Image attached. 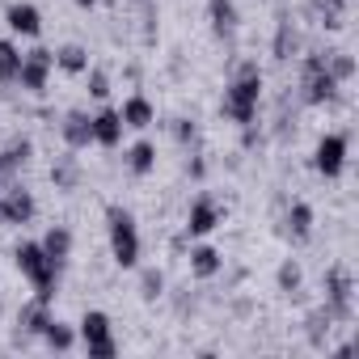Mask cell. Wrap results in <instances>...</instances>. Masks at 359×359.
Listing matches in <instances>:
<instances>
[{"label":"cell","mask_w":359,"mask_h":359,"mask_svg":"<svg viewBox=\"0 0 359 359\" xmlns=\"http://www.w3.org/2000/svg\"><path fill=\"white\" fill-rule=\"evenodd\" d=\"M51 51H30V55H22V68H18V81H22V89H43L47 85V76H51Z\"/></svg>","instance_id":"obj_6"},{"label":"cell","mask_w":359,"mask_h":359,"mask_svg":"<svg viewBox=\"0 0 359 359\" xmlns=\"http://www.w3.org/2000/svg\"><path fill=\"white\" fill-rule=\"evenodd\" d=\"M258 97H262V76L250 68V72H241V76L229 85V93H224V114L237 118V123H250V118L258 114Z\"/></svg>","instance_id":"obj_2"},{"label":"cell","mask_w":359,"mask_h":359,"mask_svg":"<svg viewBox=\"0 0 359 359\" xmlns=\"http://www.w3.org/2000/svg\"><path fill=\"white\" fill-rule=\"evenodd\" d=\"M89 123H93V144L114 148V144L123 140V114H118V110H97Z\"/></svg>","instance_id":"obj_8"},{"label":"cell","mask_w":359,"mask_h":359,"mask_svg":"<svg viewBox=\"0 0 359 359\" xmlns=\"http://www.w3.org/2000/svg\"><path fill=\"white\" fill-rule=\"evenodd\" d=\"M342 165H346V135H325V140L317 144V169H321L325 177H338Z\"/></svg>","instance_id":"obj_7"},{"label":"cell","mask_w":359,"mask_h":359,"mask_svg":"<svg viewBox=\"0 0 359 359\" xmlns=\"http://www.w3.org/2000/svg\"><path fill=\"white\" fill-rule=\"evenodd\" d=\"M191 266H195V275H203V279H208V275H216V271H220V254H216L212 245H199V250L191 254Z\"/></svg>","instance_id":"obj_17"},{"label":"cell","mask_w":359,"mask_h":359,"mask_svg":"<svg viewBox=\"0 0 359 359\" xmlns=\"http://www.w3.org/2000/svg\"><path fill=\"white\" fill-rule=\"evenodd\" d=\"M81 338H85V351L89 355H97V359H110L114 355V338H110V317L106 313H85Z\"/></svg>","instance_id":"obj_4"},{"label":"cell","mask_w":359,"mask_h":359,"mask_svg":"<svg viewBox=\"0 0 359 359\" xmlns=\"http://www.w3.org/2000/svg\"><path fill=\"white\" fill-rule=\"evenodd\" d=\"M334 72L321 60H309V102H330L334 97Z\"/></svg>","instance_id":"obj_9"},{"label":"cell","mask_w":359,"mask_h":359,"mask_svg":"<svg viewBox=\"0 0 359 359\" xmlns=\"http://www.w3.org/2000/svg\"><path fill=\"white\" fill-rule=\"evenodd\" d=\"M43 250H47V258L60 266V262L68 258V250H72V237H68V229H51V233L43 237Z\"/></svg>","instance_id":"obj_14"},{"label":"cell","mask_w":359,"mask_h":359,"mask_svg":"<svg viewBox=\"0 0 359 359\" xmlns=\"http://www.w3.org/2000/svg\"><path fill=\"white\" fill-rule=\"evenodd\" d=\"M156 292H161V275L148 271V275H144V296H156Z\"/></svg>","instance_id":"obj_25"},{"label":"cell","mask_w":359,"mask_h":359,"mask_svg":"<svg viewBox=\"0 0 359 359\" xmlns=\"http://www.w3.org/2000/svg\"><path fill=\"white\" fill-rule=\"evenodd\" d=\"M9 30L13 34H26V39H34L39 30H43V18H39V9L34 5H9Z\"/></svg>","instance_id":"obj_10"},{"label":"cell","mask_w":359,"mask_h":359,"mask_svg":"<svg viewBox=\"0 0 359 359\" xmlns=\"http://www.w3.org/2000/svg\"><path fill=\"white\" fill-rule=\"evenodd\" d=\"M43 338H47V346H55V351H68V346H72V330H68L64 321H55V317L43 325Z\"/></svg>","instance_id":"obj_19"},{"label":"cell","mask_w":359,"mask_h":359,"mask_svg":"<svg viewBox=\"0 0 359 359\" xmlns=\"http://www.w3.org/2000/svg\"><path fill=\"white\" fill-rule=\"evenodd\" d=\"M212 22H216V34H233V26H237L233 0H212Z\"/></svg>","instance_id":"obj_16"},{"label":"cell","mask_w":359,"mask_h":359,"mask_svg":"<svg viewBox=\"0 0 359 359\" xmlns=\"http://www.w3.org/2000/svg\"><path fill=\"white\" fill-rule=\"evenodd\" d=\"M18 68H22V55L13 43H0V76L5 81H18Z\"/></svg>","instance_id":"obj_20"},{"label":"cell","mask_w":359,"mask_h":359,"mask_svg":"<svg viewBox=\"0 0 359 359\" xmlns=\"http://www.w3.org/2000/svg\"><path fill=\"white\" fill-rule=\"evenodd\" d=\"M18 266H22V275L39 287V300H51L55 296V279H60V266L47 258V250L43 245H34V241H26L22 250H18Z\"/></svg>","instance_id":"obj_1"},{"label":"cell","mask_w":359,"mask_h":359,"mask_svg":"<svg viewBox=\"0 0 359 359\" xmlns=\"http://www.w3.org/2000/svg\"><path fill=\"white\" fill-rule=\"evenodd\" d=\"M216 224H220V208H216L212 199H199V203L191 208V220H187L191 237H208V233H212Z\"/></svg>","instance_id":"obj_11"},{"label":"cell","mask_w":359,"mask_h":359,"mask_svg":"<svg viewBox=\"0 0 359 359\" xmlns=\"http://www.w3.org/2000/svg\"><path fill=\"white\" fill-rule=\"evenodd\" d=\"M110 250H114L118 266L140 262V233H135V220L127 212H110Z\"/></svg>","instance_id":"obj_3"},{"label":"cell","mask_w":359,"mask_h":359,"mask_svg":"<svg viewBox=\"0 0 359 359\" xmlns=\"http://www.w3.org/2000/svg\"><path fill=\"white\" fill-rule=\"evenodd\" d=\"M127 165H131V173H148V169L156 165V148H152V144H135V148L127 152Z\"/></svg>","instance_id":"obj_18"},{"label":"cell","mask_w":359,"mask_h":359,"mask_svg":"<svg viewBox=\"0 0 359 359\" xmlns=\"http://www.w3.org/2000/svg\"><path fill=\"white\" fill-rule=\"evenodd\" d=\"M330 5H342V0H330Z\"/></svg>","instance_id":"obj_27"},{"label":"cell","mask_w":359,"mask_h":359,"mask_svg":"<svg viewBox=\"0 0 359 359\" xmlns=\"http://www.w3.org/2000/svg\"><path fill=\"white\" fill-rule=\"evenodd\" d=\"M47 321H51V317H47V300H34V304L22 313V321H18V325H22V334H43V325H47Z\"/></svg>","instance_id":"obj_15"},{"label":"cell","mask_w":359,"mask_h":359,"mask_svg":"<svg viewBox=\"0 0 359 359\" xmlns=\"http://www.w3.org/2000/svg\"><path fill=\"white\" fill-rule=\"evenodd\" d=\"M64 135H68V144H72V148H85V144H93V123H89V114H68V123H64Z\"/></svg>","instance_id":"obj_13"},{"label":"cell","mask_w":359,"mask_h":359,"mask_svg":"<svg viewBox=\"0 0 359 359\" xmlns=\"http://www.w3.org/2000/svg\"><path fill=\"white\" fill-rule=\"evenodd\" d=\"M0 182H5V173H0Z\"/></svg>","instance_id":"obj_28"},{"label":"cell","mask_w":359,"mask_h":359,"mask_svg":"<svg viewBox=\"0 0 359 359\" xmlns=\"http://www.w3.org/2000/svg\"><path fill=\"white\" fill-rule=\"evenodd\" d=\"M30 216H34V199H30V191H22V187L0 191V220H5V224H26Z\"/></svg>","instance_id":"obj_5"},{"label":"cell","mask_w":359,"mask_h":359,"mask_svg":"<svg viewBox=\"0 0 359 359\" xmlns=\"http://www.w3.org/2000/svg\"><path fill=\"white\" fill-rule=\"evenodd\" d=\"M287 224H292V233L304 241V237H309V229H313V212H309L304 203H296V208H292V216H287Z\"/></svg>","instance_id":"obj_22"},{"label":"cell","mask_w":359,"mask_h":359,"mask_svg":"<svg viewBox=\"0 0 359 359\" xmlns=\"http://www.w3.org/2000/svg\"><path fill=\"white\" fill-rule=\"evenodd\" d=\"M55 64H60L64 72H85V68H89V55H85L81 47H64V51L55 55Z\"/></svg>","instance_id":"obj_21"},{"label":"cell","mask_w":359,"mask_h":359,"mask_svg":"<svg viewBox=\"0 0 359 359\" xmlns=\"http://www.w3.org/2000/svg\"><path fill=\"white\" fill-rule=\"evenodd\" d=\"M89 93H93V97H106V93H110L106 72H89Z\"/></svg>","instance_id":"obj_23"},{"label":"cell","mask_w":359,"mask_h":359,"mask_svg":"<svg viewBox=\"0 0 359 359\" xmlns=\"http://www.w3.org/2000/svg\"><path fill=\"white\" fill-rule=\"evenodd\" d=\"M76 5H85V9H89V5H97V0H76Z\"/></svg>","instance_id":"obj_26"},{"label":"cell","mask_w":359,"mask_h":359,"mask_svg":"<svg viewBox=\"0 0 359 359\" xmlns=\"http://www.w3.org/2000/svg\"><path fill=\"white\" fill-rule=\"evenodd\" d=\"M279 283H283V287H296V283H300V271H296V266L287 262V266L279 271Z\"/></svg>","instance_id":"obj_24"},{"label":"cell","mask_w":359,"mask_h":359,"mask_svg":"<svg viewBox=\"0 0 359 359\" xmlns=\"http://www.w3.org/2000/svg\"><path fill=\"white\" fill-rule=\"evenodd\" d=\"M118 114H123V127H135V131H144V127L152 123V106H148V97H131Z\"/></svg>","instance_id":"obj_12"}]
</instances>
